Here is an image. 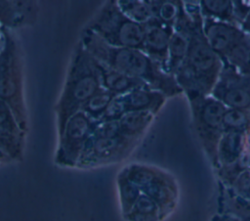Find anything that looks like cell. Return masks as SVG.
I'll return each mask as SVG.
<instances>
[{
  "mask_svg": "<svg viewBox=\"0 0 250 221\" xmlns=\"http://www.w3.org/2000/svg\"><path fill=\"white\" fill-rule=\"evenodd\" d=\"M0 35H1V25H0Z\"/></svg>",
  "mask_w": 250,
  "mask_h": 221,
  "instance_id": "32",
  "label": "cell"
},
{
  "mask_svg": "<svg viewBox=\"0 0 250 221\" xmlns=\"http://www.w3.org/2000/svg\"><path fill=\"white\" fill-rule=\"evenodd\" d=\"M165 100L166 96L160 91L152 88H138L116 96L100 121L118 120L125 113L132 111H150L155 114L162 108Z\"/></svg>",
  "mask_w": 250,
  "mask_h": 221,
  "instance_id": "12",
  "label": "cell"
},
{
  "mask_svg": "<svg viewBox=\"0 0 250 221\" xmlns=\"http://www.w3.org/2000/svg\"><path fill=\"white\" fill-rule=\"evenodd\" d=\"M240 221H250V214L249 215H247L245 218H243L242 220H240Z\"/></svg>",
  "mask_w": 250,
  "mask_h": 221,
  "instance_id": "29",
  "label": "cell"
},
{
  "mask_svg": "<svg viewBox=\"0 0 250 221\" xmlns=\"http://www.w3.org/2000/svg\"><path fill=\"white\" fill-rule=\"evenodd\" d=\"M79 41L100 63L146 82L150 88L162 92L166 97L183 91L175 77L164 71L142 50L110 46L85 28L81 32Z\"/></svg>",
  "mask_w": 250,
  "mask_h": 221,
  "instance_id": "1",
  "label": "cell"
},
{
  "mask_svg": "<svg viewBox=\"0 0 250 221\" xmlns=\"http://www.w3.org/2000/svg\"><path fill=\"white\" fill-rule=\"evenodd\" d=\"M115 97L116 95L113 93L102 88L82 106L81 110L93 121L98 122L104 116Z\"/></svg>",
  "mask_w": 250,
  "mask_h": 221,
  "instance_id": "20",
  "label": "cell"
},
{
  "mask_svg": "<svg viewBox=\"0 0 250 221\" xmlns=\"http://www.w3.org/2000/svg\"><path fill=\"white\" fill-rule=\"evenodd\" d=\"M203 17L198 13L190 29L187 57L174 75L188 98L210 95L223 70L222 60L208 44L202 30Z\"/></svg>",
  "mask_w": 250,
  "mask_h": 221,
  "instance_id": "2",
  "label": "cell"
},
{
  "mask_svg": "<svg viewBox=\"0 0 250 221\" xmlns=\"http://www.w3.org/2000/svg\"><path fill=\"white\" fill-rule=\"evenodd\" d=\"M214 221H236V220L230 219L229 217H218V219H215Z\"/></svg>",
  "mask_w": 250,
  "mask_h": 221,
  "instance_id": "28",
  "label": "cell"
},
{
  "mask_svg": "<svg viewBox=\"0 0 250 221\" xmlns=\"http://www.w3.org/2000/svg\"><path fill=\"white\" fill-rule=\"evenodd\" d=\"M120 175L119 186L123 208L125 212H129L140 197V189L127 177L126 172L125 174L122 173Z\"/></svg>",
  "mask_w": 250,
  "mask_h": 221,
  "instance_id": "25",
  "label": "cell"
},
{
  "mask_svg": "<svg viewBox=\"0 0 250 221\" xmlns=\"http://www.w3.org/2000/svg\"><path fill=\"white\" fill-rule=\"evenodd\" d=\"M189 100L198 136L216 165L218 145L225 131L223 121L227 107L211 95L191 97Z\"/></svg>",
  "mask_w": 250,
  "mask_h": 221,
  "instance_id": "7",
  "label": "cell"
},
{
  "mask_svg": "<svg viewBox=\"0 0 250 221\" xmlns=\"http://www.w3.org/2000/svg\"><path fill=\"white\" fill-rule=\"evenodd\" d=\"M128 213L140 221H157L162 215L159 205L145 194L140 195Z\"/></svg>",
  "mask_w": 250,
  "mask_h": 221,
  "instance_id": "22",
  "label": "cell"
},
{
  "mask_svg": "<svg viewBox=\"0 0 250 221\" xmlns=\"http://www.w3.org/2000/svg\"><path fill=\"white\" fill-rule=\"evenodd\" d=\"M93 59L102 87L114 95H123L138 88H150L146 82L116 71L100 63L94 57Z\"/></svg>",
  "mask_w": 250,
  "mask_h": 221,
  "instance_id": "17",
  "label": "cell"
},
{
  "mask_svg": "<svg viewBox=\"0 0 250 221\" xmlns=\"http://www.w3.org/2000/svg\"><path fill=\"white\" fill-rule=\"evenodd\" d=\"M84 28L110 46L143 50L144 25L127 18L116 0L106 1Z\"/></svg>",
  "mask_w": 250,
  "mask_h": 221,
  "instance_id": "5",
  "label": "cell"
},
{
  "mask_svg": "<svg viewBox=\"0 0 250 221\" xmlns=\"http://www.w3.org/2000/svg\"><path fill=\"white\" fill-rule=\"evenodd\" d=\"M202 30L208 44L222 62L240 72L249 73L250 33L235 24L210 18H204Z\"/></svg>",
  "mask_w": 250,
  "mask_h": 221,
  "instance_id": "6",
  "label": "cell"
},
{
  "mask_svg": "<svg viewBox=\"0 0 250 221\" xmlns=\"http://www.w3.org/2000/svg\"><path fill=\"white\" fill-rule=\"evenodd\" d=\"M140 139L117 136H94L91 134L81 156L78 166H89L119 159L130 153Z\"/></svg>",
  "mask_w": 250,
  "mask_h": 221,
  "instance_id": "10",
  "label": "cell"
},
{
  "mask_svg": "<svg viewBox=\"0 0 250 221\" xmlns=\"http://www.w3.org/2000/svg\"><path fill=\"white\" fill-rule=\"evenodd\" d=\"M200 11L204 18H210L217 21L229 22L234 24L237 22L234 2L227 0H212V1H200Z\"/></svg>",
  "mask_w": 250,
  "mask_h": 221,
  "instance_id": "19",
  "label": "cell"
},
{
  "mask_svg": "<svg viewBox=\"0 0 250 221\" xmlns=\"http://www.w3.org/2000/svg\"><path fill=\"white\" fill-rule=\"evenodd\" d=\"M125 172L127 177L139 189H142L145 195L159 205L162 214L173 207L177 192L173 182L165 174L142 165H132Z\"/></svg>",
  "mask_w": 250,
  "mask_h": 221,
  "instance_id": "8",
  "label": "cell"
},
{
  "mask_svg": "<svg viewBox=\"0 0 250 221\" xmlns=\"http://www.w3.org/2000/svg\"><path fill=\"white\" fill-rule=\"evenodd\" d=\"M243 25H244V29L248 31V33H250V12L248 13L247 17L245 18L244 22H242Z\"/></svg>",
  "mask_w": 250,
  "mask_h": 221,
  "instance_id": "27",
  "label": "cell"
},
{
  "mask_svg": "<svg viewBox=\"0 0 250 221\" xmlns=\"http://www.w3.org/2000/svg\"><path fill=\"white\" fill-rule=\"evenodd\" d=\"M224 130H235L246 132L250 128L248 111L227 108L224 115Z\"/></svg>",
  "mask_w": 250,
  "mask_h": 221,
  "instance_id": "24",
  "label": "cell"
},
{
  "mask_svg": "<svg viewBox=\"0 0 250 221\" xmlns=\"http://www.w3.org/2000/svg\"><path fill=\"white\" fill-rule=\"evenodd\" d=\"M95 121L82 110L73 114L66 122L60 137L57 161L64 165H77L86 142L91 136Z\"/></svg>",
  "mask_w": 250,
  "mask_h": 221,
  "instance_id": "9",
  "label": "cell"
},
{
  "mask_svg": "<svg viewBox=\"0 0 250 221\" xmlns=\"http://www.w3.org/2000/svg\"><path fill=\"white\" fill-rule=\"evenodd\" d=\"M93 57L78 41L74 47L65 81L55 107L59 136L68 119L81 110L82 106L102 89Z\"/></svg>",
  "mask_w": 250,
  "mask_h": 221,
  "instance_id": "3",
  "label": "cell"
},
{
  "mask_svg": "<svg viewBox=\"0 0 250 221\" xmlns=\"http://www.w3.org/2000/svg\"><path fill=\"white\" fill-rule=\"evenodd\" d=\"M0 45H1V35H0Z\"/></svg>",
  "mask_w": 250,
  "mask_h": 221,
  "instance_id": "31",
  "label": "cell"
},
{
  "mask_svg": "<svg viewBox=\"0 0 250 221\" xmlns=\"http://www.w3.org/2000/svg\"><path fill=\"white\" fill-rule=\"evenodd\" d=\"M210 95L229 109L250 110V72L224 68Z\"/></svg>",
  "mask_w": 250,
  "mask_h": 221,
  "instance_id": "11",
  "label": "cell"
},
{
  "mask_svg": "<svg viewBox=\"0 0 250 221\" xmlns=\"http://www.w3.org/2000/svg\"><path fill=\"white\" fill-rule=\"evenodd\" d=\"M230 184L234 193L245 198L250 193V167L238 172Z\"/></svg>",
  "mask_w": 250,
  "mask_h": 221,
  "instance_id": "26",
  "label": "cell"
},
{
  "mask_svg": "<svg viewBox=\"0 0 250 221\" xmlns=\"http://www.w3.org/2000/svg\"><path fill=\"white\" fill-rule=\"evenodd\" d=\"M38 13L37 1L0 0V25L9 30L33 25Z\"/></svg>",
  "mask_w": 250,
  "mask_h": 221,
  "instance_id": "15",
  "label": "cell"
},
{
  "mask_svg": "<svg viewBox=\"0 0 250 221\" xmlns=\"http://www.w3.org/2000/svg\"><path fill=\"white\" fill-rule=\"evenodd\" d=\"M245 198H246V199H247L250 201V193H249V194H248V195H247Z\"/></svg>",
  "mask_w": 250,
  "mask_h": 221,
  "instance_id": "30",
  "label": "cell"
},
{
  "mask_svg": "<svg viewBox=\"0 0 250 221\" xmlns=\"http://www.w3.org/2000/svg\"><path fill=\"white\" fill-rule=\"evenodd\" d=\"M248 150L246 132L224 131L217 149V163L220 169L229 168L237 164Z\"/></svg>",
  "mask_w": 250,
  "mask_h": 221,
  "instance_id": "16",
  "label": "cell"
},
{
  "mask_svg": "<svg viewBox=\"0 0 250 221\" xmlns=\"http://www.w3.org/2000/svg\"><path fill=\"white\" fill-rule=\"evenodd\" d=\"M121 12L130 20L140 24H145L153 18L147 1L141 0H116Z\"/></svg>",
  "mask_w": 250,
  "mask_h": 221,
  "instance_id": "21",
  "label": "cell"
},
{
  "mask_svg": "<svg viewBox=\"0 0 250 221\" xmlns=\"http://www.w3.org/2000/svg\"><path fill=\"white\" fill-rule=\"evenodd\" d=\"M0 100L11 109L20 127L28 130L27 110L23 95L22 64L20 48L12 31L1 26Z\"/></svg>",
  "mask_w": 250,
  "mask_h": 221,
  "instance_id": "4",
  "label": "cell"
},
{
  "mask_svg": "<svg viewBox=\"0 0 250 221\" xmlns=\"http://www.w3.org/2000/svg\"><path fill=\"white\" fill-rule=\"evenodd\" d=\"M153 18L173 26L180 12L181 2L175 1H147Z\"/></svg>",
  "mask_w": 250,
  "mask_h": 221,
  "instance_id": "23",
  "label": "cell"
},
{
  "mask_svg": "<svg viewBox=\"0 0 250 221\" xmlns=\"http://www.w3.org/2000/svg\"><path fill=\"white\" fill-rule=\"evenodd\" d=\"M144 25V44L145 52L153 62H155L164 71H168V48L173 26L168 25L156 18L150 19Z\"/></svg>",
  "mask_w": 250,
  "mask_h": 221,
  "instance_id": "13",
  "label": "cell"
},
{
  "mask_svg": "<svg viewBox=\"0 0 250 221\" xmlns=\"http://www.w3.org/2000/svg\"><path fill=\"white\" fill-rule=\"evenodd\" d=\"M154 114L150 111L127 112L118 119L121 135L140 139L151 123Z\"/></svg>",
  "mask_w": 250,
  "mask_h": 221,
  "instance_id": "18",
  "label": "cell"
},
{
  "mask_svg": "<svg viewBox=\"0 0 250 221\" xmlns=\"http://www.w3.org/2000/svg\"><path fill=\"white\" fill-rule=\"evenodd\" d=\"M25 132L20 127L9 106L0 100V150L11 158L21 157Z\"/></svg>",
  "mask_w": 250,
  "mask_h": 221,
  "instance_id": "14",
  "label": "cell"
}]
</instances>
